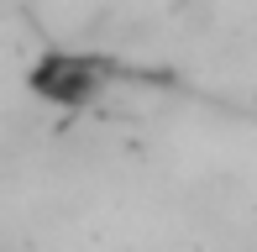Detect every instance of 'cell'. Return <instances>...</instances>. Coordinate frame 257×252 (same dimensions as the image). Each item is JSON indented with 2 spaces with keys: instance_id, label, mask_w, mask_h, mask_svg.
Listing matches in <instances>:
<instances>
[{
  "instance_id": "6da1fadb",
  "label": "cell",
  "mask_w": 257,
  "mask_h": 252,
  "mask_svg": "<svg viewBox=\"0 0 257 252\" xmlns=\"http://www.w3.org/2000/svg\"><path fill=\"white\" fill-rule=\"evenodd\" d=\"M105 84H110L105 58H95V53H74V48L42 53L37 68H32L37 100H48V105H58V110H79V105H89V100H100Z\"/></svg>"
}]
</instances>
